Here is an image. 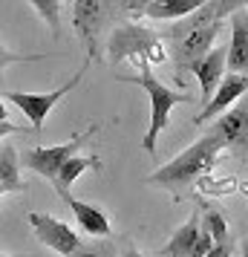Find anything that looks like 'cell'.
I'll return each instance as SVG.
<instances>
[{
  "mask_svg": "<svg viewBox=\"0 0 248 257\" xmlns=\"http://www.w3.org/2000/svg\"><path fill=\"white\" fill-rule=\"evenodd\" d=\"M222 153V145L219 139H213L211 133H205L202 139H196L190 148L179 153L173 162L162 165L159 171L147 176V185H159L179 194L182 188H188L193 179H199L202 174H208L213 165H216V156Z\"/></svg>",
  "mask_w": 248,
  "mask_h": 257,
  "instance_id": "cell-1",
  "label": "cell"
},
{
  "mask_svg": "<svg viewBox=\"0 0 248 257\" xmlns=\"http://www.w3.org/2000/svg\"><path fill=\"white\" fill-rule=\"evenodd\" d=\"M107 61L110 64H133V67H150V64H162L167 61V49L162 47V41L156 32L142 29V26H118L110 35L107 44Z\"/></svg>",
  "mask_w": 248,
  "mask_h": 257,
  "instance_id": "cell-2",
  "label": "cell"
},
{
  "mask_svg": "<svg viewBox=\"0 0 248 257\" xmlns=\"http://www.w3.org/2000/svg\"><path fill=\"white\" fill-rule=\"evenodd\" d=\"M124 81H133V84H142L144 90H147V98H150V124H147V136H144V151L153 153L156 151V142H159V136H162V130L170 124V110L176 104H185V101H190L188 93H176V90H170V87H165V84L159 81L153 75V70L144 64V67H139V72L136 75H127Z\"/></svg>",
  "mask_w": 248,
  "mask_h": 257,
  "instance_id": "cell-3",
  "label": "cell"
},
{
  "mask_svg": "<svg viewBox=\"0 0 248 257\" xmlns=\"http://www.w3.org/2000/svg\"><path fill=\"white\" fill-rule=\"evenodd\" d=\"M219 29H222V24H202L196 18H188L185 24H179L173 29V35H170V49H173L176 72L193 70V64L213 49Z\"/></svg>",
  "mask_w": 248,
  "mask_h": 257,
  "instance_id": "cell-4",
  "label": "cell"
},
{
  "mask_svg": "<svg viewBox=\"0 0 248 257\" xmlns=\"http://www.w3.org/2000/svg\"><path fill=\"white\" fill-rule=\"evenodd\" d=\"M84 72H87V64H84L75 75H72L70 81L61 84L58 90H52V93H18V90H6V101H12V104L18 107L26 118H29L32 130H41V127H44V121H47V116L55 110V107H58L61 98L70 93L75 84H81Z\"/></svg>",
  "mask_w": 248,
  "mask_h": 257,
  "instance_id": "cell-5",
  "label": "cell"
},
{
  "mask_svg": "<svg viewBox=\"0 0 248 257\" xmlns=\"http://www.w3.org/2000/svg\"><path fill=\"white\" fill-rule=\"evenodd\" d=\"M95 130H98V127H95V124H90L87 130H81L78 136H72V139L64 142V145H52V148H35V151H29V153L24 156V165H26V168H32L35 174H41V176L49 182V185H52V179L58 176V168L67 162L70 156H75V153L81 151L84 142L90 139Z\"/></svg>",
  "mask_w": 248,
  "mask_h": 257,
  "instance_id": "cell-6",
  "label": "cell"
},
{
  "mask_svg": "<svg viewBox=\"0 0 248 257\" xmlns=\"http://www.w3.org/2000/svg\"><path fill=\"white\" fill-rule=\"evenodd\" d=\"M26 222L32 225V231H35L38 240L47 245V248H52L55 254H61V257H70L72 251L78 248V243H81L78 231H72L67 222H61L58 217H52V214L29 211Z\"/></svg>",
  "mask_w": 248,
  "mask_h": 257,
  "instance_id": "cell-7",
  "label": "cell"
},
{
  "mask_svg": "<svg viewBox=\"0 0 248 257\" xmlns=\"http://www.w3.org/2000/svg\"><path fill=\"white\" fill-rule=\"evenodd\" d=\"M107 18V0H72V24L87 47V58L98 55V35Z\"/></svg>",
  "mask_w": 248,
  "mask_h": 257,
  "instance_id": "cell-8",
  "label": "cell"
},
{
  "mask_svg": "<svg viewBox=\"0 0 248 257\" xmlns=\"http://www.w3.org/2000/svg\"><path fill=\"white\" fill-rule=\"evenodd\" d=\"M208 133H211L213 139H219L222 151L245 153V148H248V107L245 104L231 107L228 113H222L219 118H213V124Z\"/></svg>",
  "mask_w": 248,
  "mask_h": 257,
  "instance_id": "cell-9",
  "label": "cell"
},
{
  "mask_svg": "<svg viewBox=\"0 0 248 257\" xmlns=\"http://www.w3.org/2000/svg\"><path fill=\"white\" fill-rule=\"evenodd\" d=\"M248 93V78L239 75V72H228L222 75V81L216 84L213 95L208 98V104L199 110V116L193 118V124H205V121H213L216 116H222L228 107L234 104L236 98H242Z\"/></svg>",
  "mask_w": 248,
  "mask_h": 257,
  "instance_id": "cell-10",
  "label": "cell"
},
{
  "mask_svg": "<svg viewBox=\"0 0 248 257\" xmlns=\"http://www.w3.org/2000/svg\"><path fill=\"white\" fill-rule=\"evenodd\" d=\"M193 75L199 81V93H202V107L208 104V98L213 95L216 84L222 81V72H225V47L211 49L208 55H202L196 64H193Z\"/></svg>",
  "mask_w": 248,
  "mask_h": 257,
  "instance_id": "cell-11",
  "label": "cell"
},
{
  "mask_svg": "<svg viewBox=\"0 0 248 257\" xmlns=\"http://www.w3.org/2000/svg\"><path fill=\"white\" fill-rule=\"evenodd\" d=\"M225 67L231 72L245 75L248 70V24L245 12L231 15V44L225 47Z\"/></svg>",
  "mask_w": 248,
  "mask_h": 257,
  "instance_id": "cell-12",
  "label": "cell"
},
{
  "mask_svg": "<svg viewBox=\"0 0 248 257\" xmlns=\"http://www.w3.org/2000/svg\"><path fill=\"white\" fill-rule=\"evenodd\" d=\"M90 168H95V171H101V159L98 156H81V153H75V156H70L67 162L58 168V176L52 179V188H55V194H58L64 202L72 197L70 188L78 182V176H84V171H90Z\"/></svg>",
  "mask_w": 248,
  "mask_h": 257,
  "instance_id": "cell-13",
  "label": "cell"
},
{
  "mask_svg": "<svg viewBox=\"0 0 248 257\" xmlns=\"http://www.w3.org/2000/svg\"><path fill=\"white\" fill-rule=\"evenodd\" d=\"M199 214L193 211L188 220L182 222V228H179L170 240H167L162 248H159V257H193V245H196V237H199Z\"/></svg>",
  "mask_w": 248,
  "mask_h": 257,
  "instance_id": "cell-14",
  "label": "cell"
},
{
  "mask_svg": "<svg viewBox=\"0 0 248 257\" xmlns=\"http://www.w3.org/2000/svg\"><path fill=\"white\" fill-rule=\"evenodd\" d=\"M67 205L75 214L81 231L93 234V237H110V220H107V214L101 208H95L90 202H81V199H75V197L67 199Z\"/></svg>",
  "mask_w": 248,
  "mask_h": 257,
  "instance_id": "cell-15",
  "label": "cell"
},
{
  "mask_svg": "<svg viewBox=\"0 0 248 257\" xmlns=\"http://www.w3.org/2000/svg\"><path fill=\"white\" fill-rule=\"evenodd\" d=\"M0 188H3V194L24 191L21 156H18V148H12V145H3V148H0Z\"/></svg>",
  "mask_w": 248,
  "mask_h": 257,
  "instance_id": "cell-16",
  "label": "cell"
},
{
  "mask_svg": "<svg viewBox=\"0 0 248 257\" xmlns=\"http://www.w3.org/2000/svg\"><path fill=\"white\" fill-rule=\"evenodd\" d=\"M208 0H153L144 15L153 18V21H170V18H182V15H190L202 9Z\"/></svg>",
  "mask_w": 248,
  "mask_h": 257,
  "instance_id": "cell-17",
  "label": "cell"
},
{
  "mask_svg": "<svg viewBox=\"0 0 248 257\" xmlns=\"http://www.w3.org/2000/svg\"><path fill=\"white\" fill-rule=\"evenodd\" d=\"M248 0H208L202 9L193 12L196 21L202 24H222V18H231L234 12H245Z\"/></svg>",
  "mask_w": 248,
  "mask_h": 257,
  "instance_id": "cell-18",
  "label": "cell"
},
{
  "mask_svg": "<svg viewBox=\"0 0 248 257\" xmlns=\"http://www.w3.org/2000/svg\"><path fill=\"white\" fill-rule=\"evenodd\" d=\"M199 222H202V228L211 234V240L213 243H222V240H231L228 237V222H225V214L222 211H216V208H205V214H199Z\"/></svg>",
  "mask_w": 248,
  "mask_h": 257,
  "instance_id": "cell-19",
  "label": "cell"
},
{
  "mask_svg": "<svg viewBox=\"0 0 248 257\" xmlns=\"http://www.w3.org/2000/svg\"><path fill=\"white\" fill-rule=\"evenodd\" d=\"M70 257H118V248L110 237H95L90 243H78V248Z\"/></svg>",
  "mask_w": 248,
  "mask_h": 257,
  "instance_id": "cell-20",
  "label": "cell"
},
{
  "mask_svg": "<svg viewBox=\"0 0 248 257\" xmlns=\"http://www.w3.org/2000/svg\"><path fill=\"white\" fill-rule=\"evenodd\" d=\"M32 6L38 9V15L47 21V26L52 29V35H61V3L58 0H29Z\"/></svg>",
  "mask_w": 248,
  "mask_h": 257,
  "instance_id": "cell-21",
  "label": "cell"
},
{
  "mask_svg": "<svg viewBox=\"0 0 248 257\" xmlns=\"http://www.w3.org/2000/svg\"><path fill=\"white\" fill-rule=\"evenodd\" d=\"M150 3H153V0H116V6L124 15H130V18H144V9H147Z\"/></svg>",
  "mask_w": 248,
  "mask_h": 257,
  "instance_id": "cell-22",
  "label": "cell"
},
{
  "mask_svg": "<svg viewBox=\"0 0 248 257\" xmlns=\"http://www.w3.org/2000/svg\"><path fill=\"white\" fill-rule=\"evenodd\" d=\"M211 245H213L211 234L205 231V228H199V237H196V245H193V257H205L211 251Z\"/></svg>",
  "mask_w": 248,
  "mask_h": 257,
  "instance_id": "cell-23",
  "label": "cell"
},
{
  "mask_svg": "<svg viewBox=\"0 0 248 257\" xmlns=\"http://www.w3.org/2000/svg\"><path fill=\"white\" fill-rule=\"evenodd\" d=\"M234 254V248H231V240H222V243H213L211 251L205 257H231Z\"/></svg>",
  "mask_w": 248,
  "mask_h": 257,
  "instance_id": "cell-24",
  "label": "cell"
},
{
  "mask_svg": "<svg viewBox=\"0 0 248 257\" xmlns=\"http://www.w3.org/2000/svg\"><path fill=\"white\" fill-rule=\"evenodd\" d=\"M15 61H26V58H24V55H18V52H9V49L0 44V72L6 70L9 64H15Z\"/></svg>",
  "mask_w": 248,
  "mask_h": 257,
  "instance_id": "cell-25",
  "label": "cell"
},
{
  "mask_svg": "<svg viewBox=\"0 0 248 257\" xmlns=\"http://www.w3.org/2000/svg\"><path fill=\"white\" fill-rule=\"evenodd\" d=\"M12 133H29V127H24V124H15V121H0V139L3 136H12Z\"/></svg>",
  "mask_w": 248,
  "mask_h": 257,
  "instance_id": "cell-26",
  "label": "cell"
},
{
  "mask_svg": "<svg viewBox=\"0 0 248 257\" xmlns=\"http://www.w3.org/2000/svg\"><path fill=\"white\" fill-rule=\"evenodd\" d=\"M118 257H144V254H142V251H139L133 243H124V248L118 251Z\"/></svg>",
  "mask_w": 248,
  "mask_h": 257,
  "instance_id": "cell-27",
  "label": "cell"
},
{
  "mask_svg": "<svg viewBox=\"0 0 248 257\" xmlns=\"http://www.w3.org/2000/svg\"><path fill=\"white\" fill-rule=\"evenodd\" d=\"M6 116H9V110H6V104H3V98H0V121H6Z\"/></svg>",
  "mask_w": 248,
  "mask_h": 257,
  "instance_id": "cell-28",
  "label": "cell"
},
{
  "mask_svg": "<svg viewBox=\"0 0 248 257\" xmlns=\"http://www.w3.org/2000/svg\"><path fill=\"white\" fill-rule=\"evenodd\" d=\"M0 257H26V254H0Z\"/></svg>",
  "mask_w": 248,
  "mask_h": 257,
  "instance_id": "cell-29",
  "label": "cell"
},
{
  "mask_svg": "<svg viewBox=\"0 0 248 257\" xmlns=\"http://www.w3.org/2000/svg\"><path fill=\"white\" fill-rule=\"evenodd\" d=\"M0 197H3V188H0Z\"/></svg>",
  "mask_w": 248,
  "mask_h": 257,
  "instance_id": "cell-30",
  "label": "cell"
}]
</instances>
